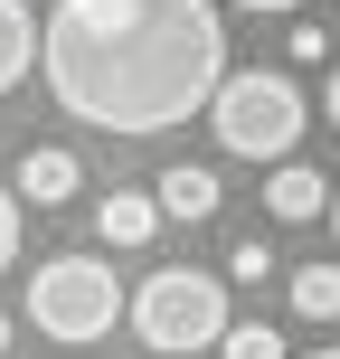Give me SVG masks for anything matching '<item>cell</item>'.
<instances>
[{"mask_svg": "<svg viewBox=\"0 0 340 359\" xmlns=\"http://www.w3.org/2000/svg\"><path fill=\"white\" fill-rule=\"evenodd\" d=\"M38 76L67 123L170 133L227 76V19L217 0H57L38 19Z\"/></svg>", "mask_w": 340, "mask_h": 359, "instance_id": "6da1fadb", "label": "cell"}, {"mask_svg": "<svg viewBox=\"0 0 340 359\" xmlns=\"http://www.w3.org/2000/svg\"><path fill=\"white\" fill-rule=\"evenodd\" d=\"M303 86L293 76H265V67H227L208 95V133L217 151H236V161H293V142H303Z\"/></svg>", "mask_w": 340, "mask_h": 359, "instance_id": "7a4b0ae2", "label": "cell"}, {"mask_svg": "<svg viewBox=\"0 0 340 359\" xmlns=\"http://www.w3.org/2000/svg\"><path fill=\"white\" fill-rule=\"evenodd\" d=\"M123 322L142 331V350H217L227 341V274H198V265H161L142 274V293L123 303Z\"/></svg>", "mask_w": 340, "mask_h": 359, "instance_id": "3957f363", "label": "cell"}, {"mask_svg": "<svg viewBox=\"0 0 340 359\" xmlns=\"http://www.w3.org/2000/svg\"><path fill=\"white\" fill-rule=\"evenodd\" d=\"M123 303H132V293L114 284L104 255H48V265L29 274V322L48 331V341H67V350L104 341V331L123 322Z\"/></svg>", "mask_w": 340, "mask_h": 359, "instance_id": "277c9868", "label": "cell"}, {"mask_svg": "<svg viewBox=\"0 0 340 359\" xmlns=\"http://www.w3.org/2000/svg\"><path fill=\"white\" fill-rule=\"evenodd\" d=\"M10 189H19V198H38V208H57V198H76V189H86V170H76V151L29 142V151H19V170H10Z\"/></svg>", "mask_w": 340, "mask_h": 359, "instance_id": "5b68a950", "label": "cell"}, {"mask_svg": "<svg viewBox=\"0 0 340 359\" xmlns=\"http://www.w3.org/2000/svg\"><path fill=\"white\" fill-rule=\"evenodd\" d=\"M265 208L284 217V227H312V217L331 208V180L312 170V161H274V180H265Z\"/></svg>", "mask_w": 340, "mask_h": 359, "instance_id": "8992f818", "label": "cell"}, {"mask_svg": "<svg viewBox=\"0 0 340 359\" xmlns=\"http://www.w3.org/2000/svg\"><path fill=\"white\" fill-rule=\"evenodd\" d=\"M151 227H161V198H151V189L95 198V236H104V246H151Z\"/></svg>", "mask_w": 340, "mask_h": 359, "instance_id": "52a82bcc", "label": "cell"}, {"mask_svg": "<svg viewBox=\"0 0 340 359\" xmlns=\"http://www.w3.org/2000/svg\"><path fill=\"white\" fill-rule=\"evenodd\" d=\"M151 198H161V217L198 227V217H217V198H227V189H217V170H189V161H179V170L151 180Z\"/></svg>", "mask_w": 340, "mask_h": 359, "instance_id": "ba28073f", "label": "cell"}, {"mask_svg": "<svg viewBox=\"0 0 340 359\" xmlns=\"http://www.w3.org/2000/svg\"><path fill=\"white\" fill-rule=\"evenodd\" d=\"M29 67H38V19H29V0H0V95Z\"/></svg>", "mask_w": 340, "mask_h": 359, "instance_id": "9c48e42d", "label": "cell"}, {"mask_svg": "<svg viewBox=\"0 0 340 359\" xmlns=\"http://www.w3.org/2000/svg\"><path fill=\"white\" fill-rule=\"evenodd\" d=\"M293 312H303V322H340V255L293 274Z\"/></svg>", "mask_w": 340, "mask_h": 359, "instance_id": "30bf717a", "label": "cell"}, {"mask_svg": "<svg viewBox=\"0 0 340 359\" xmlns=\"http://www.w3.org/2000/svg\"><path fill=\"white\" fill-rule=\"evenodd\" d=\"M217 359H293V350H284V331H274V322H227Z\"/></svg>", "mask_w": 340, "mask_h": 359, "instance_id": "8fae6325", "label": "cell"}, {"mask_svg": "<svg viewBox=\"0 0 340 359\" xmlns=\"http://www.w3.org/2000/svg\"><path fill=\"white\" fill-rule=\"evenodd\" d=\"M265 274H284V265L265 255V236H246V246L227 255V284H265Z\"/></svg>", "mask_w": 340, "mask_h": 359, "instance_id": "7c38bea8", "label": "cell"}, {"mask_svg": "<svg viewBox=\"0 0 340 359\" xmlns=\"http://www.w3.org/2000/svg\"><path fill=\"white\" fill-rule=\"evenodd\" d=\"M10 265H19V189L0 180V274H10Z\"/></svg>", "mask_w": 340, "mask_h": 359, "instance_id": "4fadbf2b", "label": "cell"}, {"mask_svg": "<svg viewBox=\"0 0 340 359\" xmlns=\"http://www.w3.org/2000/svg\"><path fill=\"white\" fill-rule=\"evenodd\" d=\"M227 10H265V19H293L303 0H227Z\"/></svg>", "mask_w": 340, "mask_h": 359, "instance_id": "5bb4252c", "label": "cell"}, {"mask_svg": "<svg viewBox=\"0 0 340 359\" xmlns=\"http://www.w3.org/2000/svg\"><path fill=\"white\" fill-rule=\"evenodd\" d=\"M322 114H331V123H340V67H331V86H322Z\"/></svg>", "mask_w": 340, "mask_h": 359, "instance_id": "9a60e30c", "label": "cell"}, {"mask_svg": "<svg viewBox=\"0 0 340 359\" xmlns=\"http://www.w3.org/2000/svg\"><path fill=\"white\" fill-rule=\"evenodd\" d=\"M322 217H331V236H340V189H331V208H322Z\"/></svg>", "mask_w": 340, "mask_h": 359, "instance_id": "2e32d148", "label": "cell"}, {"mask_svg": "<svg viewBox=\"0 0 340 359\" xmlns=\"http://www.w3.org/2000/svg\"><path fill=\"white\" fill-rule=\"evenodd\" d=\"M0 350H10V312H0Z\"/></svg>", "mask_w": 340, "mask_h": 359, "instance_id": "e0dca14e", "label": "cell"}, {"mask_svg": "<svg viewBox=\"0 0 340 359\" xmlns=\"http://www.w3.org/2000/svg\"><path fill=\"white\" fill-rule=\"evenodd\" d=\"M303 359H340V350H303Z\"/></svg>", "mask_w": 340, "mask_h": 359, "instance_id": "ac0fdd59", "label": "cell"}]
</instances>
